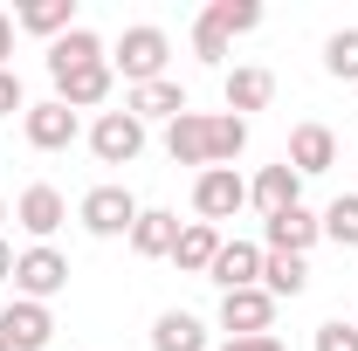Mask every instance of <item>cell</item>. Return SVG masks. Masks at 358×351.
<instances>
[{
    "label": "cell",
    "mask_w": 358,
    "mask_h": 351,
    "mask_svg": "<svg viewBox=\"0 0 358 351\" xmlns=\"http://www.w3.org/2000/svg\"><path fill=\"white\" fill-rule=\"evenodd\" d=\"M166 55H173L166 28L138 21V28H124V35H117V48H110V69H117V76L138 89V83H159V76H166Z\"/></svg>",
    "instance_id": "6da1fadb"
},
{
    "label": "cell",
    "mask_w": 358,
    "mask_h": 351,
    "mask_svg": "<svg viewBox=\"0 0 358 351\" xmlns=\"http://www.w3.org/2000/svg\"><path fill=\"white\" fill-rule=\"evenodd\" d=\"M62 289H69V255H62V248L35 241V248H21V255H14V296L48 303V296H62Z\"/></svg>",
    "instance_id": "7a4b0ae2"
},
{
    "label": "cell",
    "mask_w": 358,
    "mask_h": 351,
    "mask_svg": "<svg viewBox=\"0 0 358 351\" xmlns=\"http://www.w3.org/2000/svg\"><path fill=\"white\" fill-rule=\"evenodd\" d=\"M138 214H145V207H138L124 186H90V193H83V207H76V220H83L96 241H117V234H131V227H138Z\"/></svg>",
    "instance_id": "3957f363"
},
{
    "label": "cell",
    "mask_w": 358,
    "mask_h": 351,
    "mask_svg": "<svg viewBox=\"0 0 358 351\" xmlns=\"http://www.w3.org/2000/svg\"><path fill=\"white\" fill-rule=\"evenodd\" d=\"M241 207H248V179L234 173V166H207V173L193 179V214L207 220V227L214 220H234Z\"/></svg>",
    "instance_id": "277c9868"
},
{
    "label": "cell",
    "mask_w": 358,
    "mask_h": 351,
    "mask_svg": "<svg viewBox=\"0 0 358 351\" xmlns=\"http://www.w3.org/2000/svg\"><path fill=\"white\" fill-rule=\"evenodd\" d=\"M90 152H96L103 166H131L138 152H145V124H138L131 110H103V117L90 124Z\"/></svg>",
    "instance_id": "5b68a950"
},
{
    "label": "cell",
    "mask_w": 358,
    "mask_h": 351,
    "mask_svg": "<svg viewBox=\"0 0 358 351\" xmlns=\"http://www.w3.org/2000/svg\"><path fill=\"white\" fill-rule=\"evenodd\" d=\"M76 131H83V124H76V110H69V103H55V96H48V103H28V117H21V138H28L35 152H69Z\"/></svg>",
    "instance_id": "8992f818"
},
{
    "label": "cell",
    "mask_w": 358,
    "mask_h": 351,
    "mask_svg": "<svg viewBox=\"0 0 358 351\" xmlns=\"http://www.w3.org/2000/svg\"><path fill=\"white\" fill-rule=\"evenodd\" d=\"M0 338H7L14 351H48V338H55V310L14 296V303L0 310Z\"/></svg>",
    "instance_id": "52a82bcc"
},
{
    "label": "cell",
    "mask_w": 358,
    "mask_h": 351,
    "mask_svg": "<svg viewBox=\"0 0 358 351\" xmlns=\"http://www.w3.org/2000/svg\"><path fill=\"white\" fill-rule=\"evenodd\" d=\"M268 324H275V296H268L262 282H255V289H227V296H221V331H227V338H262Z\"/></svg>",
    "instance_id": "ba28073f"
},
{
    "label": "cell",
    "mask_w": 358,
    "mask_h": 351,
    "mask_svg": "<svg viewBox=\"0 0 358 351\" xmlns=\"http://www.w3.org/2000/svg\"><path fill=\"white\" fill-rule=\"evenodd\" d=\"M262 241H268V255H310L317 241H324V220H317L310 207L268 214V220H262Z\"/></svg>",
    "instance_id": "9c48e42d"
},
{
    "label": "cell",
    "mask_w": 358,
    "mask_h": 351,
    "mask_svg": "<svg viewBox=\"0 0 358 351\" xmlns=\"http://www.w3.org/2000/svg\"><path fill=\"white\" fill-rule=\"evenodd\" d=\"M117 83V69H110V55L103 62H83V69H69V76H55V103H69V110H96L103 96Z\"/></svg>",
    "instance_id": "30bf717a"
},
{
    "label": "cell",
    "mask_w": 358,
    "mask_h": 351,
    "mask_svg": "<svg viewBox=\"0 0 358 351\" xmlns=\"http://www.w3.org/2000/svg\"><path fill=\"white\" fill-rule=\"evenodd\" d=\"M248 207H262V220L303 207V173H289V159H282V166H262L255 186H248Z\"/></svg>",
    "instance_id": "8fae6325"
},
{
    "label": "cell",
    "mask_w": 358,
    "mask_h": 351,
    "mask_svg": "<svg viewBox=\"0 0 358 351\" xmlns=\"http://www.w3.org/2000/svg\"><path fill=\"white\" fill-rule=\"evenodd\" d=\"M331 166H338V131L331 124H296L289 131V173L317 179V173H331Z\"/></svg>",
    "instance_id": "7c38bea8"
},
{
    "label": "cell",
    "mask_w": 358,
    "mask_h": 351,
    "mask_svg": "<svg viewBox=\"0 0 358 351\" xmlns=\"http://www.w3.org/2000/svg\"><path fill=\"white\" fill-rule=\"evenodd\" d=\"M207 282H221V296L227 289H255V282H262V248H255V241H221Z\"/></svg>",
    "instance_id": "4fadbf2b"
},
{
    "label": "cell",
    "mask_w": 358,
    "mask_h": 351,
    "mask_svg": "<svg viewBox=\"0 0 358 351\" xmlns=\"http://www.w3.org/2000/svg\"><path fill=\"white\" fill-rule=\"evenodd\" d=\"M166 159L173 166H214V152H207V110H186V117H173L166 124Z\"/></svg>",
    "instance_id": "5bb4252c"
},
{
    "label": "cell",
    "mask_w": 358,
    "mask_h": 351,
    "mask_svg": "<svg viewBox=\"0 0 358 351\" xmlns=\"http://www.w3.org/2000/svg\"><path fill=\"white\" fill-rule=\"evenodd\" d=\"M14 220H21V227H28L35 241H48V234H55V227L69 220V200H62L55 186H28V193L14 200Z\"/></svg>",
    "instance_id": "9a60e30c"
},
{
    "label": "cell",
    "mask_w": 358,
    "mask_h": 351,
    "mask_svg": "<svg viewBox=\"0 0 358 351\" xmlns=\"http://www.w3.org/2000/svg\"><path fill=\"white\" fill-rule=\"evenodd\" d=\"M124 110H131L138 124H145V117H166V124H173V117H186L193 103H186V89H179L173 76H159V83H138L131 96H124Z\"/></svg>",
    "instance_id": "2e32d148"
},
{
    "label": "cell",
    "mask_w": 358,
    "mask_h": 351,
    "mask_svg": "<svg viewBox=\"0 0 358 351\" xmlns=\"http://www.w3.org/2000/svg\"><path fill=\"white\" fill-rule=\"evenodd\" d=\"M214 255H221V227H207V220H186V227H179V241H173L179 275H207V268H214Z\"/></svg>",
    "instance_id": "e0dca14e"
},
{
    "label": "cell",
    "mask_w": 358,
    "mask_h": 351,
    "mask_svg": "<svg viewBox=\"0 0 358 351\" xmlns=\"http://www.w3.org/2000/svg\"><path fill=\"white\" fill-rule=\"evenodd\" d=\"M124 241H131V255L159 262V255H173V241H179V214H166V207H145V214H138V227L124 234Z\"/></svg>",
    "instance_id": "ac0fdd59"
},
{
    "label": "cell",
    "mask_w": 358,
    "mask_h": 351,
    "mask_svg": "<svg viewBox=\"0 0 358 351\" xmlns=\"http://www.w3.org/2000/svg\"><path fill=\"white\" fill-rule=\"evenodd\" d=\"M152 351H207V324L193 310H159L152 317Z\"/></svg>",
    "instance_id": "d6986e66"
},
{
    "label": "cell",
    "mask_w": 358,
    "mask_h": 351,
    "mask_svg": "<svg viewBox=\"0 0 358 351\" xmlns=\"http://www.w3.org/2000/svg\"><path fill=\"white\" fill-rule=\"evenodd\" d=\"M14 28H28V35H48V42H62V35L76 28V0H28V7H14Z\"/></svg>",
    "instance_id": "ffe728a7"
},
{
    "label": "cell",
    "mask_w": 358,
    "mask_h": 351,
    "mask_svg": "<svg viewBox=\"0 0 358 351\" xmlns=\"http://www.w3.org/2000/svg\"><path fill=\"white\" fill-rule=\"evenodd\" d=\"M221 96H227V110H234V117H248V110H268V96H275V76H268V69H227Z\"/></svg>",
    "instance_id": "44dd1931"
},
{
    "label": "cell",
    "mask_w": 358,
    "mask_h": 351,
    "mask_svg": "<svg viewBox=\"0 0 358 351\" xmlns=\"http://www.w3.org/2000/svg\"><path fill=\"white\" fill-rule=\"evenodd\" d=\"M262 289L275 303H282V296H303V289H310V262H303V255H268L262 248Z\"/></svg>",
    "instance_id": "7402d4cb"
},
{
    "label": "cell",
    "mask_w": 358,
    "mask_h": 351,
    "mask_svg": "<svg viewBox=\"0 0 358 351\" xmlns=\"http://www.w3.org/2000/svg\"><path fill=\"white\" fill-rule=\"evenodd\" d=\"M83 62H103V42H96L90 28H69L62 42H48V76H69V69H83Z\"/></svg>",
    "instance_id": "603a6c76"
},
{
    "label": "cell",
    "mask_w": 358,
    "mask_h": 351,
    "mask_svg": "<svg viewBox=\"0 0 358 351\" xmlns=\"http://www.w3.org/2000/svg\"><path fill=\"white\" fill-rule=\"evenodd\" d=\"M207 152H214V166H234L248 152V117H234V110L207 117Z\"/></svg>",
    "instance_id": "cb8c5ba5"
},
{
    "label": "cell",
    "mask_w": 358,
    "mask_h": 351,
    "mask_svg": "<svg viewBox=\"0 0 358 351\" xmlns=\"http://www.w3.org/2000/svg\"><path fill=\"white\" fill-rule=\"evenodd\" d=\"M200 21H207V28H221L227 42H234V35H248V28H262V7H255V0H214V7H207Z\"/></svg>",
    "instance_id": "d4e9b609"
},
{
    "label": "cell",
    "mask_w": 358,
    "mask_h": 351,
    "mask_svg": "<svg viewBox=\"0 0 358 351\" xmlns=\"http://www.w3.org/2000/svg\"><path fill=\"white\" fill-rule=\"evenodd\" d=\"M324 241H338V248H358V193H338L331 207H324Z\"/></svg>",
    "instance_id": "484cf974"
},
{
    "label": "cell",
    "mask_w": 358,
    "mask_h": 351,
    "mask_svg": "<svg viewBox=\"0 0 358 351\" xmlns=\"http://www.w3.org/2000/svg\"><path fill=\"white\" fill-rule=\"evenodd\" d=\"M324 69H331L338 83H358V28H338V35L324 42Z\"/></svg>",
    "instance_id": "4316f807"
},
{
    "label": "cell",
    "mask_w": 358,
    "mask_h": 351,
    "mask_svg": "<svg viewBox=\"0 0 358 351\" xmlns=\"http://www.w3.org/2000/svg\"><path fill=\"white\" fill-rule=\"evenodd\" d=\"M317 351H358V324H345V317L317 324Z\"/></svg>",
    "instance_id": "83f0119b"
},
{
    "label": "cell",
    "mask_w": 358,
    "mask_h": 351,
    "mask_svg": "<svg viewBox=\"0 0 358 351\" xmlns=\"http://www.w3.org/2000/svg\"><path fill=\"white\" fill-rule=\"evenodd\" d=\"M193 55H200V62H221V55H227V35H221V28H207V21H193Z\"/></svg>",
    "instance_id": "f1b7e54d"
},
{
    "label": "cell",
    "mask_w": 358,
    "mask_h": 351,
    "mask_svg": "<svg viewBox=\"0 0 358 351\" xmlns=\"http://www.w3.org/2000/svg\"><path fill=\"white\" fill-rule=\"evenodd\" d=\"M14 110L28 117V89H21V76H14V69H0V117H14Z\"/></svg>",
    "instance_id": "f546056e"
},
{
    "label": "cell",
    "mask_w": 358,
    "mask_h": 351,
    "mask_svg": "<svg viewBox=\"0 0 358 351\" xmlns=\"http://www.w3.org/2000/svg\"><path fill=\"white\" fill-rule=\"evenodd\" d=\"M221 351H289V345H282L275 331H262V338H227Z\"/></svg>",
    "instance_id": "4dcf8cb0"
},
{
    "label": "cell",
    "mask_w": 358,
    "mask_h": 351,
    "mask_svg": "<svg viewBox=\"0 0 358 351\" xmlns=\"http://www.w3.org/2000/svg\"><path fill=\"white\" fill-rule=\"evenodd\" d=\"M7 55H14V14H0V69H7Z\"/></svg>",
    "instance_id": "1f68e13d"
},
{
    "label": "cell",
    "mask_w": 358,
    "mask_h": 351,
    "mask_svg": "<svg viewBox=\"0 0 358 351\" xmlns=\"http://www.w3.org/2000/svg\"><path fill=\"white\" fill-rule=\"evenodd\" d=\"M0 282H14V248L0 241Z\"/></svg>",
    "instance_id": "d6a6232c"
},
{
    "label": "cell",
    "mask_w": 358,
    "mask_h": 351,
    "mask_svg": "<svg viewBox=\"0 0 358 351\" xmlns=\"http://www.w3.org/2000/svg\"><path fill=\"white\" fill-rule=\"evenodd\" d=\"M0 220H7V200H0Z\"/></svg>",
    "instance_id": "836d02e7"
},
{
    "label": "cell",
    "mask_w": 358,
    "mask_h": 351,
    "mask_svg": "<svg viewBox=\"0 0 358 351\" xmlns=\"http://www.w3.org/2000/svg\"><path fill=\"white\" fill-rule=\"evenodd\" d=\"M0 351H14V345H7V338H0Z\"/></svg>",
    "instance_id": "e575fe53"
},
{
    "label": "cell",
    "mask_w": 358,
    "mask_h": 351,
    "mask_svg": "<svg viewBox=\"0 0 358 351\" xmlns=\"http://www.w3.org/2000/svg\"><path fill=\"white\" fill-rule=\"evenodd\" d=\"M352 324H358V317H352Z\"/></svg>",
    "instance_id": "d590c367"
}]
</instances>
